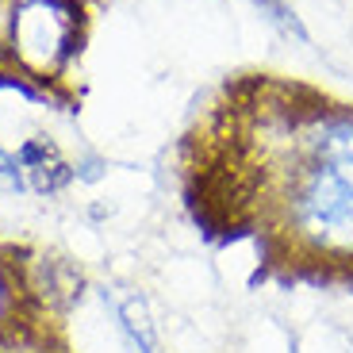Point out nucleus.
<instances>
[{
    "mask_svg": "<svg viewBox=\"0 0 353 353\" xmlns=\"http://www.w3.org/2000/svg\"><path fill=\"white\" fill-rule=\"evenodd\" d=\"M192 227L242 246L254 281L353 296V104L281 73H239L176 146Z\"/></svg>",
    "mask_w": 353,
    "mask_h": 353,
    "instance_id": "1",
    "label": "nucleus"
},
{
    "mask_svg": "<svg viewBox=\"0 0 353 353\" xmlns=\"http://www.w3.org/2000/svg\"><path fill=\"white\" fill-rule=\"evenodd\" d=\"M77 284L70 257L0 230V353H77Z\"/></svg>",
    "mask_w": 353,
    "mask_h": 353,
    "instance_id": "2",
    "label": "nucleus"
},
{
    "mask_svg": "<svg viewBox=\"0 0 353 353\" xmlns=\"http://www.w3.org/2000/svg\"><path fill=\"white\" fill-rule=\"evenodd\" d=\"M88 43V0H12L0 85L31 100L70 104L62 85Z\"/></svg>",
    "mask_w": 353,
    "mask_h": 353,
    "instance_id": "3",
    "label": "nucleus"
},
{
    "mask_svg": "<svg viewBox=\"0 0 353 353\" xmlns=\"http://www.w3.org/2000/svg\"><path fill=\"white\" fill-rule=\"evenodd\" d=\"M0 4H12V0H0Z\"/></svg>",
    "mask_w": 353,
    "mask_h": 353,
    "instance_id": "4",
    "label": "nucleus"
}]
</instances>
